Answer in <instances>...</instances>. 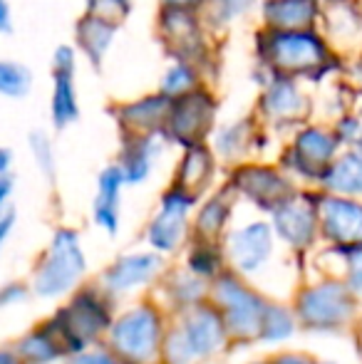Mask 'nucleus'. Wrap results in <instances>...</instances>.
Here are the masks:
<instances>
[{"instance_id": "1", "label": "nucleus", "mask_w": 362, "mask_h": 364, "mask_svg": "<svg viewBox=\"0 0 362 364\" xmlns=\"http://www.w3.org/2000/svg\"><path fill=\"white\" fill-rule=\"evenodd\" d=\"M253 63L275 75L300 82H320L333 68V53L318 28L308 30H253Z\"/></svg>"}, {"instance_id": "2", "label": "nucleus", "mask_w": 362, "mask_h": 364, "mask_svg": "<svg viewBox=\"0 0 362 364\" xmlns=\"http://www.w3.org/2000/svg\"><path fill=\"white\" fill-rule=\"evenodd\" d=\"M154 35L164 58H179L198 65L211 85H218L223 68V43L213 35L201 10L159 8L154 13Z\"/></svg>"}, {"instance_id": "3", "label": "nucleus", "mask_w": 362, "mask_h": 364, "mask_svg": "<svg viewBox=\"0 0 362 364\" xmlns=\"http://www.w3.org/2000/svg\"><path fill=\"white\" fill-rule=\"evenodd\" d=\"M228 327L221 310L208 305H193L183 310L179 325L164 337L166 364H196L213 357L226 345Z\"/></svg>"}, {"instance_id": "4", "label": "nucleus", "mask_w": 362, "mask_h": 364, "mask_svg": "<svg viewBox=\"0 0 362 364\" xmlns=\"http://www.w3.org/2000/svg\"><path fill=\"white\" fill-rule=\"evenodd\" d=\"M85 273H87V255L82 248V238L75 228L60 225L35 268L33 292L43 300L63 297L78 288Z\"/></svg>"}, {"instance_id": "5", "label": "nucleus", "mask_w": 362, "mask_h": 364, "mask_svg": "<svg viewBox=\"0 0 362 364\" xmlns=\"http://www.w3.org/2000/svg\"><path fill=\"white\" fill-rule=\"evenodd\" d=\"M221 95L216 85H203L198 90L171 100L161 136L171 149L191 146L208 141L216 124L221 122Z\"/></svg>"}, {"instance_id": "6", "label": "nucleus", "mask_w": 362, "mask_h": 364, "mask_svg": "<svg viewBox=\"0 0 362 364\" xmlns=\"http://www.w3.org/2000/svg\"><path fill=\"white\" fill-rule=\"evenodd\" d=\"M251 112L263 129H268L273 136H283L310 119L313 102L300 80L273 75L266 85L258 87Z\"/></svg>"}, {"instance_id": "7", "label": "nucleus", "mask_w": 362, "mask_h": 364, "mask_svg": "<svg viewBox=\"0 0 362 364\" xmlns=\"http://www.w3.org/2000/svg\"><path fill=\"white\" fill-rule=\"evenodd\" d=\"M110 345L127 364H154L164 347V320L151 305H137L110 325Z\"/></svg>"}, {"instance_id": "8", "label": "nucleus", "mask_w": 362, "mask_h": 364, "mask_svg": "<svg viewBox=\"0 0 362 364\" xmlns=\"http://www.w3.org/2000/svg\"><path fill=\"white\" fill-rule=\"evenodd\" d=\"M223 183L236 193L238 201L263 213H271L295 193L293 178L280 168V164H271L266 159H248L236 166H228Z\"/></svg>"}, {"instance_id": "9", "label": "nucleus", "mask_w": 362, "mask_h": 364, "mask_svg": "<svg viewBox=\"0 0 362 364\" xmlns=\"http://www.w3.org/2000/svg\"><path fill=\"white\" fill-rule=\"evenodd\" d=\"M105 295V290L82 288L68 307L58 310L48 320V325L63 340L68 355H78V352L87 350L90 342H95L102 332L110 330L112 312Z\"/></svg>"}, {"instance_id": "10", "label": "nucleus", "mask_w": 362, "mask_h": 364, "mask_svg": "<svg viewBox=\"0 0 362 364\" xmlns=\"http://www.w3.org/2000/svg\"><path fill=\"white\" fill-rule=\"evenodd\" d=\"M338 144L340 141L335 132L305 122L288 134L278 154V164L290 178H305V181L320 183L323 173L338 156Z\"/></svg>"}, {"instance_id": "11", "label": "nucleus", "mask_w": 362, "mask_h": 364, "mask_svg": "<svg viewBox=\"0 0 362 364\" xmlns=\"http://www.w3.org/2000/svg\"><path fill=\"white\" fill-rule=\"evenodd\" d=\"M80 58L75 43H63L50 55V97L48 117L55 132H68L82 117V100H80Z\"/></svg>"}, {"instance_id": "12", "label": "nucleus", "mask_w": 362, "mask_h": 364, "mask_svg": "<svg viewBox=\"0 0 362 364\" xmlns=\"http://www.w3.org/2000/svg\"><path fill=\"white\" fill-rule=\"evenodd\" d=\"M198 198L191 196L183 188L169 186L159 193V201H156V208L151 213L149 223H147V243H149L151 250L161 255L176 253V250L183 245V240L191 233V220H193V211H196Z\"/></svg>"}, {"instance_id": "13", "label": "nucleus", "mask_w": 362, "mask_h": 364, "mask_svg": "<svg viewBox=\"0 0 362 364\" xmlns=\"http://www.w3.org/2000/svg\"><path fill=\"white\" fill-rule=\"evenodd\" d=\"M213 302L221 307V315L226 320L228 335L238 340H253L261 332L266 300L241 283V278L233 273H221L213 280L211 288Z\"/></svg>"}, {"instance_id": "14", "label": "nucleus", "mask_w": 362, "mask_h": 364, "mask_svg": "<svg viewBox=\"0 0 362 364\" xmlns=\"http://www.w3.org/2000/svg\"><path fill=\"white\" fill-rule=\"evenodd\" d=\"M273 139L275 136L268 129H263L253 112H246V114L228 117V119L221 117L213 134L208 136V144L218 156V161L223 164V168H228L248 161V159H261Z\"/></svg>"}, {"instance_id": "15", "label": "nucleus", "mask_w": 362, "mask_h": 364, "mask_svg": "<svg viewBox=\"0 0 362 364\" xmlns=\"http://www.w3.org/2000/svg\"><path fill=\"white\" fill-rule=\"evenodd\" d=\"M223 250L238 275H256L266 268L275 250V230L271 220L253 218L226 230Z\"/></svg>"}, {"instance_id": "16", "label": "nucleus", "mask_w": 362, "mask_h": 364, "mask_svg": "<svg viewBox=\"0 0 362 364\" xmlns=\"http://www.w3.org/2000/svg\"><path fill=\"white\" fill-rule=\"evenodd\" d=\"M171 100L159 90L142 92L124 100H112L107 105L112 124L119 134H161Z\"/></svg>"}, {"instance_id": "17", "label": "nucleus", "mask_w": 362, "mask_h": 364, "mask_svg": "<svg viewBox=\"0 0 362 364\" xmlns=\"http://www.w3.org/2000/svg\"><path fill=\"white\" fill-rule=\"evenodd\" d=\"M355 305L350 295V285L323 283L305 290L298 297V317L305 327L313 330H333L350 320Z\"/></svg>"}, {"instance_id": "18", "label": "nucleus", "mask_w": 362, "mask_h": 364, "mask_svg": "<svg viewBox=\"0 0 362 364\" xmlns=\"http://www.w3.org/2000/svg\"><path fill=\"white\" fill-rule=\"evenodd\" d=\"M223 173H226V168L213 154L211 144L201 141V144L176 149V161L169 183L201 198L223 181Z\"/></svg>"}, {"instance_id": "19", "label": "nucleus", "mask_w": 362, "mask_h": 364, "mask_svg": "<svg viewBox=\"0 0 362 364\" xmlns=\"http://www.w3.org/2000/svg\"><path fill=\"white\" fill-rule=\"evenodd\" d=\"M169 149L161 134H119L115 164L124 173L127 186H144Z\"/></svg>"}, {"instance_id": "20", "label": "nucleus", "mask_w": 362, "mask_h": 364, "mask_svg": "<svg viewBox=\"0 0 362 364\" xmlns=\"http://www.w3.org/2000/svg\"><path fill=\"white\" fill-rule=\"evenodd\" d=\"M268 216H271L275 238H280L290 248H308L318 235V201H313L300 191L285 198Z\"/></svg>"}, {"instance_id": "21", "label": "nucleus", "mask_w": 362, "mask_h": 364, "mask_svg": "<svg viewBox=\"0 0 362 364\" xmlns=\"http://www.w3.org/2000/svg\"><path fill=\"white\" fill-rule=\"evenodd\" d=\"M164 268V258L156 250H142V253H127L117 258L102 275V290L110 297L129 295L137 288H144L147 283L159 275Z\"/></svg>"}, {"instance_id": "22", "label": "nucleus", "mask_w": 362, "mask_h": 364, "mask_svg": "<svg viewBox=\"0 0 362 364\" xmlns=\"http://www.w3.org/2000/svg\"><path fill=\"white\" fill-rule=\"evenodd\" d=\"M119 23H112V20L82 10V15L75 20L73 28V43L82 63H87L92 70L105 68L107 58L117 45V38H119Z\"/></svg>"}, {"instance_id": "23", "label": "nucleus", "mask_w": 362, "mask_h": 364, "mask_svg": "<svg viewBox=\"0 0 362 364\" xmlns=\"http://www.w3.org/2000/svg\"><path fill=\"white\" fill-rule=\"evenodd\" d=\"M124 173L115 161L97 173L95 198H92V223L105 235H117L122 228V198H124Z\"/></svg>"}, {"instance_id": "24", "label": "nucleus", "mask_w": 362, "mask_h": 364, "mask_svg": "<svg viewBox=\"0 0 362 364\" xmlns=\"http://www.w3.org/2000/svg\"><path fill=\"white\" fill-rule=\"evenodd\" d=\"M318 220L325 238L340 245L362 243V206L348 196L328 193L318 201Z\"/></svg>"}, {"instance_id": "25", "label": "nucleus", "mask_w": 362, "mask_h": 364, "mask_svg": "<svg viewBox=\"0 0 362 364\" xmlns=\"http://www.w3.org/2000/svg\"><path fill=\"white\" fill-rule=\"evenodd\" d=\"M236 206H238L236 193L221 181L213 191H208L206 196L198 198L191 220V233L196 238H208V240L223 238L233 213H236Z\"/></svg>"}, {"instance_id": "26", "label": "nucleus", "mask_w": 362, "mask_h": 364, "mask_svg": "<svg viewBox=\"0 0 362 364\" xmlns=\"http://www.w3.org/2000/svg\"><path fill=\"white\" fill-rule=\"evenodd\" d=\"M320 0H261L258 28L268 30H308L318 28Z\"/></svg>"}, {"instance_id": "27", "label": "nucleus", "mask_w": 362, "mask_h": 364, "mask_svg": "<svg viewBox=\"0 0 362 364\" xmlns=\"http://www.w3.org/2000/svg\"><path fill=\"white\" fill-rule=\"evenodd\" d=\"M320 186L328 193H338V196L362 193V141H358L343 156L333 159L328 171L320 178Z\"/></svg>"}, {"instance_id": "28", "label": "nucleus", "mask_w": 362, "mask_h": 364, "mask_svg": "<svg viewBox=\"0 0 362 364\" xmlns=\"http://www.w3.org/2000/svg\"><path fill=\"white\" fill-rule=\"evenodd\" d=\"M258 5H261V0H206L201 13L208 30L226 40L238 25L256 18Z\"/></svg>"}, {"instance_id": "29", "label": "nucleus", "mask_w": 362, "mask_h": 364, "mask_svg": "<svg viewBox=\"0 0 362 364\" xmlns=\"http://www.w3.org/2000/svg\"><path fill=\"white\" fill-rule=\"evenodd\" d=\"M15 352H18L23 364H55L68 355L63 340H60L58 332H55L48 322H45L43 327L30 330L28 335L15 345Z\"/></svg>"}, {"instance_id": "30", "label": "nucleus", "mask_w": 362, "mask_h": 364, "mask_svg": "<svg viewBox=\"0 0 362 364\" xmlns=\"http://www.w3.org/2000/svg\"><path fill=\"white\" fill-rule=\"evenodd\" d=\"M203 85H211V82L198 65L179 58H166V65L159 75V82H156V90L169 100H176V97L188 95V92L198 90Z\"/></svg>"}, {"instance_id": "31", "label": "nucleus", "mask_w": 362, "mask_h": 364, "mask_svg": "<svg viewBox=\"0 0 362 364\" xmlns=\"http://www.w3.org/2000/svg\"><path fill=\"white\" fill-rule=\"evenodd\" d=\"M35 75L23 60L0 58V100L23 102L33 95Z\"/></svg>"}, {"instance_id": "32", "label": "nucleus", "mask_w": 362, "mask_h": 364, "mask_svg": "<svg viewBox=\"0 0 362 364\" xmlns=\"http://www.w3.org/2000/svg\"><path fill=\"white\" fill-rule=\"evenodd\" d=\"M223 260H226V250L218 245V240L196 238L186 253V270L198 278H218L223 273Z\"/></svg>"}, {"instance_id": "33", "label": "nucleus", "mask_w": 362, "mask_h": 364, "mask_svg": "<svg viewBox=\"0 0 362 364\" xmlns=\"http://www.w3.org/2000/svg\"><path fill=\"white\" fill-rule=\"evenodd\" d=\"M28 154L33 159L38 173L45 181H53L58 176V149H55V139L50 132L33 129L28 134Z\"/></svg>"}, {"instance_id": "34", "label": "nucleus", "mask_w": 362, "mask_h": 364, "mask_svg": "<svg viewBox=\"0 0 362 364\" xmlns=\"http://www.w3.org/2000/svg\"><path fill=\"white\" fill-rule=\"evenodd\" d=\"M295 332V317L290 310L280 305H268L263 312L261 332H258V340L268 342V345H278V342L290 340Z\"/></svg>"}, {"instance_id": "35", "label": "nucleus", "mask_w": 362, "mask_h": 364, "mask_svg": "<svg viewBox=\"0 0 362 364\" xmlns=\"http://www.w3.org/2000/svg\"><path fill=\"white\" fill-rule=\"evenodd\" d=\"M169 295L176 305L188 310V307H193V305H201L203 295H206V283H203V278H198V275H193V273H181L171 280Z\"/></svg>"}, {"instance_id": "36", "label": "nucleus", "mask_w": 362, "mask_h": 364, "mask_svg": "<svg viewBox=\"0 0 362 364\" xmlns=\"http://www.w3.org/2000/svg\"><path fill=\"white\" fill-rule=\"evenodd\" d=\"M82 5L87 13H95L100 18L112 20V23L124 25L132 18V13H134L137 0H82Z\"/></svg>"}, {"instance_id": "37", "label": "nucleus", "mask_w": 362, "mask_h": 364, "mask_svg": "<svg viewBox=\"0 0 362 364\" xmlns=\"http://www.w3.org/2000/svg\"><path fill=\"white\" fill-rule=\"evenodd\" d=\"M348 285L350 290L362 292V243L348 245Z\"/></svg>"}, {"instance_id": "38", "label": "nucleus", "mask_w": 362, "mask_h": 364, "mask_svg": "<svg viewBox=\"0 0 362 364\" xmlns=\"http://www.w3.org/2000/svg\"><path fill=\"white\" fill-rule=\"evenodd\" d=\"M65 364H119L117 360V355H112V352H105V350H92V352H78V355H73Z\"/></svg>"}, {"instance_id": "39", "label": "nucleus", "mask_w": 362, "mask_h": 364, "mask_svg": "<svg viewBox=\"0 0 362 364\" xmlns=\"http://www.w3.org/2000/svg\"><path fill=\"white\" fill-rule=\"evenodd\" d=\"M28 297V290H25L23 283H8L0 288V307H10L18 305Z\"/></svg>"}, {"instance_id": "40", "label": "nucleus", "mask_w": 362, "mask_h": 364, "mask_svg": "<svg viewBox=\"0 0 362 364\" xmlns=\"http://www.w3.org/2000/svg\"><path fill=\"white\" fill-rule=\"evenodd\" d=\"M15 193V178L13 173H0V218L10 211V198Z\"/></svg>"}, {"instance_id": "41", "label": "nucleus", "mask_w": 362, "mask_h": 364, "mask_svg": "<svg viewBox=\"0 0 362 364\" xmlns=\"http://www.w3.org/2000/svg\"><path fill=\"white\" fill-rule=\"evenodd\" d=\"M13 28H15L13 5H10V0H0V35H10Z\"/></svg>"}, {"instance_id": "42", "label": "nucleus", "mask_w": 362, "mask_h": 364, "mask_svg": "<svg viewBox=\"0 0 362 364\" xmlns=\"http://www.w3.org/2000/svg\"><path fill=\"white\" fill-rule=\"evenodd\" d=\"M159 8H186V10H203L206 0H156Z\"/></svg>"}, {"instance_id": "43", "label": "nucleus", "mask_w": 362, "mask_h": 364, "mask_svg": "<svg viewBox=\"0 0 362 364\" xmlns=\"http://www.w3.org/2000/svg\"><path fill=\"white\" fill-rule=\"evenodd\" d=\"M13 228H15V213H13V211H8L3 218H0V250H3L5 240L10 238V233H13Z\"/></svg>"}, {"instance_id": "44", "label": "nucleus", "mask_w": 362, "mask_h": 364, "mask_svg": "<svg viewBox=\"0 0 362 364\" xmlns=\"http://www.w3.org/2000/svg\"><path fill=\"white\" fill-rule=\"evenodd\" d=\"M13 161H15L13 149L0 144V173H13Z\"/></svg>"}, {"instance_id": "45", "label": "nucleus", "mask_w": 362, "mask_h": 364, "mask_svg": "<svg viewBox=\"0 0 362 364\" xmlns=\"http://www.w3.org/2000/svg\"><path fill=\"white\" fill-rule=\"evenodd\" d=\"M271 364H315V362L305 355H278Z\"/></svg>"}, {"instance_id": "46", "label": "nucleus", "mask_w": 362, "mask_h": 364, "mask_svg": "<svg viewBox=\"0 0 362 364\" xmlns=\"http://www.w3.org/2000/svg\"><path fill=\"white\" fill-rule=\"evenodd\" d=\"M0 364H23L18 357V352L13 350H0Z\"/></svg>"}, {"instance_id": "47", "label": "nucleus", "mask_w": 362, "mask_h": 364, "mask_svg": "<svg viewBox=\"0 0 362 364\" xmlns=\"http://www.w3.org/2000/svg\"><path fill=\"white\" fill-rule=\"evenodd\" d=\"M258 364H263V362H258Z\"/></svg>"}]
</instances>
